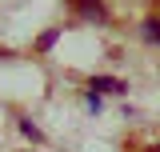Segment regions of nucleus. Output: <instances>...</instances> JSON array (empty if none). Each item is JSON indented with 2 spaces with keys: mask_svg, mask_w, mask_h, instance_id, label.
<instances>
[{
  "mask_svg": "<svg viewBox=\"0 0 160 152\" xmlns=\"http://www.w3.org/2000/svg\"><path fill=\"white\" fill-rule=\"evenodd\" d=\"M152 152H160V144H156V148H152Z\"/></svg>",
  "mask_w": 160,
  "mask_h": 152,
  "instance_id": "20e7f679",
  "label": "nucleus"
},
{
  "mask_svg": "<svg viewBox=\"0 0 160 152\" xmlns=\"http://www.w3.org/2000/svg\"><path fill=\"white\" fill-rule=\"evenodd\" d=\"M92 88H100V92H124V84L112 80V76H96V80H92Z\"/></svg>",
  "mask_w": 160,
  "mask_h": 152,
  "instance_id": "f03ea898",
  "label": "nucleus"
},
{
  "mask_svg": "<svg viewBox=\"0 0 160 152\" xmlns=\"http://www.w3.org/2000/svg\"><path fill=\"white\" fill-rule=\"evenodd\" d=\"M76 4H80V16H84V20H96V24L104 20V8H100V0H76Z\"/></svg>",
  "mask_w": 160,
  "mask_h": 152,
  "instance_id": "f257e3e1",
  "label": "nucleus"
},
{
  "mask_svg": "<svg viewBox=\"0 0 160 152\" xmlns=\"http://www.w3.org/2000/svg\"><path fill=\"white\" fill-rule=\"evenodd\" d=\"M144 36L160 44V20H144Z\"/></svg>",
  "mask_w": 160,
  "mask_h": 152,
  "instance_id": "7ed1b4c3",
  "label": "nucleus"
}]
</instances>
